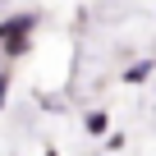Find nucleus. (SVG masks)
<instances>
[{
	"label": "nucleus",
	"instance_id": "obj_1",
	"mask_svg": "<svg viewBox=\"0 0 156 156\" xmlns=\"http://www.w3.org/2000/svg\"><path fill=\"white\" fill-rule=\"evenodd\" d=\"M147 69H151V64H133V69H129L124 78H129V83H142V78H147Z\"/></svg>",
	"mask_w": 156,
	"mask_h": 156
},
{
	"label": "nucleus",
	"instance_id": "obj_2",
	"mask_svg": "<svg viewBox=\"0 0 156 156\" xmlns=\"http://www.w3.org/2000/svg\"><path fill=\"white\" fill-rule=\"evenodd\" d=\"M0 106H5V73H0Z\"/></svg>",
	"mask_w": 156,
	"mask_h": 156
}]
</instances>
